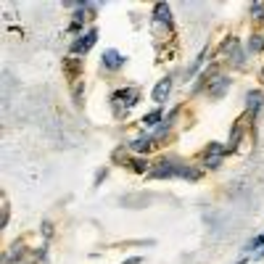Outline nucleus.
<instances>
[{
    "label": "nucleus",
    "instance_id": "nucleus-14",
    "mask_svg": "<svg viewBox=\"0 0 264 264\" xmlns=\"http://www.w3.org/2000/svg\"><path fill=\"white\" fill-rule=\"evenodd\" d=\"M204 164L209 166V169H217L222 164V156H204Z\"/></svg>",
    "mask_w": 264,
    "mask_h": 264
},
{
    "label": "nucleus",
    "instance_id": "nucleus-1",
    "mask_svg": "<svg viewBox=\"0 0 264 264\" xmlns=\"http://www.w3.org/2000/svg\"><path fill=\"white\" fill-rule=\"evenodd\" d=\"M137 90L135 87H122V90H116L114 95H111V103H114V108H116V114L122 116L124 111H130V108L137 103Z\"/></svg>",
    "mask_w": 264,
    "mask_h": 264
},
{
    "label": "nucleus",
    "instance_id": "nucleus-11",
    "mask_svg": "<svg viewBox=\"0 0 264 264\" xmlns=\"http://www.w3.org/2000/svg\"><path fill=\"white\" fill-rule=\"evenodd\" d=\"M177 177H182V180H198L201 172H198V169H193V166H180V175Z\"/></svg>",
    "mask_w": 264,
    "mask_h": 264
},
{
    "label": "nucleus",
    "instance_id": "nucleus-17",
    "mask_svg": "<svg viewBox=\"0 0 264 264\" xmlns=\"http://www.w3.org/2000/svg\"><path fill=\"white\" fill-rule=\"evenodd\" d=\"M261 243H264V232H261V235H259V238H254V241H251V243H248L246 248H248V251H254V248H259Z\"/></svg>",
    "mask_w": 264,
    "mask_h": 264
},
{
    "label": "nucleus",
    "instance_id": "nucleus-9",
    "mask_svg": "<svg viewBox=\"0 0 264 264\" xmlns=\"http://www.w3.org/2000/svg\"><path fill=\"white\" fill-rule=\"evenodd\" d=\"M151 146H153V137H137V140L130 143V148H132L135 153H148Z\"/></svg>",
    "mask_w": 264,
    "mask_h": 264
},
{
    "label": "nucleus",
    "instance_id": "nucleus-4",
    "mask_svg": "<svg viewBox=\"0 0 264 264\" xmlns=\"http://www.w3.org/2000/svg\"><path fill=\"white\" fill-rule=\"evenodd\" d=\"M101 64H103V69H108V71H116V69H122L124 64H127V58H124L119 51H106L103 53V58H101Z\"/></svg>",
    "mask_w": 264,
    "mask_h": 264
},
{
    "label": "nucleus",
    "instance_id": "nucleus-19",
    "mask_svg": "<svg viewBox=\"0 0 264 264\" xmlns=\"http://www.w3.org/2000/svg\"><path fill=\"white\" fill-rule=\"evenodd\" d=\"M124 264H143V259H140V256H132V259L124 261Z\"/></svg>",
    "mask_w": 264,
    "mask_h": 264
},
{
    "label": "nucleus",
    "instance_id": "nucleus-5",
    "mask_svg": "<svg viewBox=\"0 0 264 264\" xmlns=\"http://www.w3.org/2000/svg\"><path fill=\"white\" fill-rule=\"evenodd\" d=\"M169 92H172V80H169V77H164V80H159V85L153 87L151 98L156 101V103H164V101L169 98Z\"/></svg>",
    "mask_w": 264,
    "mask_h": 264
},
{
    "label": "nucleus",
    "instance_id": "nucleus-12",
    "mask_svg": "<svg viewBox=\"0 0 264 264\" xmlns=\"http://www.w3.org/2000/svg\"><path fill=\"white\" fill-rule=\"evenodd\" d=\"M248 51H251V53H261V51H264V40H261V35H254L251 40H248Z\"/></svg>",
    "mask_w": 264,
    "mask_h": 264
},
{
    "label": "nucleus",
    "instance_id": "nucleus-13",
    "mask_svg": "<svg viewBox=\"0 0 264 264\" xmlns=\"http://www.w3.org/2000/svg\"><path fill=\"white\" fill-rule=\"evenodd\" d=\"M241 135H243V127H241V124H235V132H230V148H235V146H238Z\"/></svg>",
    "mask_w": 264,
    "mask_h": 264
},
{
    "label": "nucleus",
    "instance_id": "nucleus-8",
    "mask_svg": "<svg viewBox=\"0 0 264 264\" xmlns=\"http://www.w3.org/2000/svg\"><path fill=\"white\" fill-rule=\"evenodd\" d=\"M246 101H248V111H251L254 116L259 114V108H261V103H264V95H261V90H251L246 95Z\"/></svg>",
    "mask_w": 264,
    "mask_h": 264
},
{
    "label": "nucleus",
    "instance_id": "nucleus-15",
    "mask_svg": "<svg viewBox=\"0 0 264 264\" xmlns=\"http://www.w3.org/2000/svg\"><path fill=\"white\" fill-rule=\"evenodd\" d=\"M132 169H135V172H151L148 164H146L143 159H135V161H132Z\"/></svg>",
    "mask_w": 264,
    "mask_h": 264
},
{
    "label": "nucleus",
    "instance_id": "nucleus-2",
    "mask_svg": "<svg viewBox=\"0 0 264 264\" xmlns=\"http://www.w3.org/2000/svg\"><path fill=\"white\" fill-rule=\"evenodd\" d=\"M180 175V164H172V161H159L156 166H151L148 177L153 180H164V177H177Z\"/></svg>",
    "mask_w": 264,
    "mask_h": 264
},
{
    "label": "nucleus",
    "instance_id": "nucleus-18",
    "mask_svg": "<svg viewBox=\"0 0 264 264\" xmlns=\"http://www.w3.org/2000/svg\"><path fill=\"white\" fill-rule=\"evenodd\" d=\"M74 98H77V103H82V85L74 87Z\"/></svg>",
    "mask_w": 264,
    "mask_h": 264
},
{
    "label": "nucleus",
    "instance_id": "nucleus-20",
    "mask_svg": "<svg viewBox=\"0 0 264 264\" xmlns=\"http://www.w3.org/2000/svg\"><path fill=\"white\" fill-rule=\"evenodd\" d=\"M241 264H246V261H241Z\"/></svg>",
    "mask_w": 264,
    "mask_h": 264
},
{
    "label": "nucleus",
    "instance_id": "nucleus-10",
    "mask_svg": "<svg viewBox=\"0 0 264 264\" xmlns=\"http://www.w3.org/2000/svg\"><path fill=\"white\" fill-rule=\"evenodd\" d=\"M161 119H164L161 108H153L151 114H146V116H143V124H146V127H156V124H159Z\"/></svg>",
    "mask_w": 264,
    "mask_h": 264
},
{
    "label": "nucleus",
    "instance_id": "nucleus-16",
    "mask_svg": "<svg viewBox=\"0 0 264 264\" xmlns=\"http://www.w3.org/2000/svg\"><path fill=\"white\" fill-rule=\"evenodd\" d=\"M251 13H254L256 19L264 21V3H254V6H251Z\"/></svg>",
    "mask_w": 264,
    "mask_h": 264
},
{
    "label": "nucleus",
    "instance_id": "nucleus-7",
    "mask_svg": "<svg viewBox=\"0 0 264 264\" xmlns=\"http://www.w3.org/2000/svg\"><path fill=\"white\" fill-rule=\"evenodd\" d=\"M227 87H230L227 77H217V80L209 85V95H211V98H222L225 92H227Z\"/></svg>",
    "mask_w": 264,
    "mask_h": 264
},
{
    "label": "nucleus",
    "instance_id": "nucleus-3",
    "mask_svg": "<svg viewBox=\"0 0 264 264\" xmlns=\"http://www.w3.org/2000/svg\"><path fill=\"white\" fill-rule=\"evenodd\" d=\"M95 40H98V29H90V32L80 35V40H74V45H71V53H87L95 45Z\"/></svg>",
    "mask_w": 264,
    "mask_h": 264
},
{
    "label": "nucleus",
    "instance_id": "nucleus-6",
    "mask_svg": "<svg viewBox=\"0 0 264 264\" xmlns=\"http://www.w3.org/2000/svg\"><path fill=\"white\" fill-rule=\"evenodd\" d=\"M153 21L164 24V27H172V11H169L166 3H156V6H153Z\"/></svg>",
    "mask_w": 264,
    "mask_h": 264
}]
</instances>
